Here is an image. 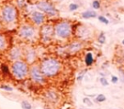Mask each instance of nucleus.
Here are the masks:
<instances>
[{
    "instance_id": "1",
    "label": "nucleus",
    "mask_w": 124,
    "mask_h": 109,
    "mask_svg": "<svg viewBox=\"0 0 124 109\" xmlns=\"http://www.w3.org/2000/svg\"><path fill=\"white\" fill-rule=\"evenodd\" d=\"M40 70L46 78H54L60 73L61 63L55 58H46L40 63Z\"/></svg>"
},
{
    "instance_id": "2",
    "label": "nucleus",
    "mask_w": 124,
    "mask_h": 109,
    "mask_svg": "<svg viewBox=\"0 0 124 109\" xmlns=\"http://www.w3.org/2000/svg\"><path fill=\"white\" fill-rule=\"evenodd\" d=\"M29 67L26 61L22 60L15 61L11 65V73L13 76L18 80H22L29 74Z\"/></svg>"
},
{
    "instance_id": "3",
    "label": "nucleus",
    "mask_w": 124,
    "mask_h": 109,
    "mask_svg": "<svg viewBox=\"0 0 124 109\" xmlns=\"http://www.w3.org/2000/svg\"><path fill=\"white\" fill-rule=\"evenodd\" d=\"M54 35L60 39H67L72 33V26L69 21H63L58 22L54 26Z\"/></svg>"
},
{
    "instance_id": "4",
    "label": "nucleus",
    "mask_w": 124,
    "mask_h": 109,
    "mask_svg": "<svg viewBox=\"0 0 124 109\" xmlns=\"http://www.w3.org/2000/svg\"><path fill=\"white\" fill-rule=\"evenodd\" d=\"M1 18L5 24H13L17 19L16 8L10 4H6L1 9Z\"/></svg>"
},
{
    "instance_id": "5",
    "label": "nucleus",
    "mask_w": 124,
    "mask_h": 109,
    "mask_svg": "<svg viewBox=\"0 0 124 109\" xmlns=\"http://www.w3.org/2000/svg\"><path fill=\"white\" fill-rule=\"evenodd\" d=\"M29 75L31 77V79L34 83L38 84H43L46 83V77L41 72L39 66H37V65L31 66L29 70Z\"/></svg>"
},
{
    "instance_id": "6",
    "label": "nucleus",
    "mask_w": 124,
    "mask_h": 109,
    "mask_svg": "<svg viewBox=\"0 0 124 109\" xmlns=\"http://www.w3.org/2000/svg\"><path fill=\"white\" fill-rule=\"evenodd\" d=\"M36 28L31 25H22L19 29V35L21 38L26 40L32 39L36 36Z\"/></svg>"
},
{
    "instance_id": "7",
    "label": "nucleus",
    "mask_w": 124,
    "mask_h": 109,
    "mask_svg": "<svg viewBox=\"0 0 124 109\" xmlns=\"http://www.w3.org/2000/svg\"><path fill=\"white\" fill-rule=\"evenodd\" d=\"M37 7L39 10L43 11V13L47 14L49 16H55L57 15V9L48 1H41V2L38 3Z\"/></svg>"
},
{
    "instance_id": "8",
    "label": "nucleus",
    "mask_w": 124,
    "mask_h": 109,
    "mask_svg": "<svg viewBox=\"0 0 124 109\" xmlns=\"http://www.w3.org/2000/svg\"><path fill=\"white\" fill-rule=\"evenodd\" d=\"M40 32H41V38L43 42H48L53 38V35L54 34V26L49 24L43 25Z\"/></svg>"
},
{
    "instance_id": "9",
    "label": "nucleus",
    "mask_w": 124,
    "mask_h": 109,
    "mask_svg": "<svg viewBox=\"0 0 124 109\" xmlns=\"http://www.w3.org/2000/svg\"><path fill=\"white\" fill-rule=\"evenodd\" d=\"M31 18L32 22L37 26H41L45 21V16L42 12L39 11H33L31 15Z\"/></svg>"
},
{
    "instance_id": "10",
    "label": "nucleus",
    "mask_w": 124,
    "mask_h": 109,
    "mask_svg": "<svg viewBox=\"0 0 124 109\" xmlns=\"http://www.w3.org/2000/svg\"><path fill=\"white\" fill-rule=\"evenodd\" d=\"M44 97L47 100V101L50 102V103H53V104L58 102L59 99H60V96H59L58 93L55 91H53V90H48V91H47Z\"/></svg>"
},
{
    "instance_id": "11",
    "label": "nucleus",
    "mask_w": 124,
    "mask_h": 109,
    "mask_svg": "<svg viewBox=\"0 0 124 109\" xmlns=\"http://www.w3.org/2000/svg\"><path fill=\"white\" fill-rule=\"evenodd\" d=\"M9 58L13 61H18L21 59V56H22V52L21 50L18 47H14L12 50L9 51Z\"/></svg>"
},
{
    "instance_id": "12",
    "label": "nucleus",
    "mask_w": 124,
    "mask_h": 109,
    "mask_svg": "<svg viewBox=\"0 0 124 109\" xmlns=\"http://www.w3.org/2000/svg\"><path fill=\"white\" fill-rule=\"evenodd\" d=\"M82 47H83V45H82V43H80V42H73V43H71V44L69 45V50L71 52H78V50H80L82 49Z\"/></svg>"
},
{
    "instance_id": "13",
    "label": "nucleus",
    "mask_w": 124,
    "mask_h": 109,
    "mask_svg": "<svg viewBox=\"0 0 124 109\" xmlns=\"http://www.w3.org/2000/svg\"><path fill=\"white\" fill-rule=\"evenodd\" d=\"M82 17L83 19H91V18H96L97 13L93 10H86L82 13Z\"/></svg>"
},
{
    "instance_id": "14",
    "label": "nucleus",
    "mask_w": 124,
    "mask_h": 109,
    "mask_svg": "<svg viewBox=\"0 0 124 109\" xmlns=\"http://www.w3.org/2000/svg\"><path fill=\"white\" fill-rule=\"evenodd\" d=\"M85 64H86L87 67H91L92 65L93 64V61H94V59H93V56L92 52H88L85 56Z\"/></svg>"
},
{
    "instance_id": "15",
    "label": "nucleus",
    "mask_w": 124,
    "mask_h": 109,
    "mask_svg": "<svg viewBox=\"0 0 124 109\" xmlns=\"http://www.w3.org/2000/svg\"><path fill=\"white\" fill-rule=\"evenodd\" d=\"M35 58H36V54H35L34 50H29L26 54V62L32 63Z\"/></svg>"
},
{
    "instance_id": "16",
    "label": "nucleus",
    "mask_w": 124,
    "mask_h": 109,
    "mask_svg": "<svg viewBox=\"0 0 124 109\" xmlns=\"http://www.w3.org/2000/svg\"><path fill=\"white\" fill-rule=\"evenodd\" d=\"M7 47V40L3 34H0V51L5 50Z\"/></svg>"
},
{
    "instance_id": "17",
    "label": "nucleus",
    "mask_w": 124,
    "mask_h": 109,
    "mask_svg": "<svg viewBox=\"0 0 124 109\" xmlns=\"http://www.w3.org/2000/svg\"><path fill=\"white\" fill-rule=\"evenodd\" d=\"M105 101H106V96L103 94H99L94 99V101L97 102V103H102Z\"/></svg>"
},
{
    "instance_id": "18",
    "label": "nucleus",
    "mask_w": 124,
    "mask_h": 109,
    "mask_svg": "<svg viewBox=\"0 0 124 109\" xmlns=\"http://www.w3.org/2000/svg\"><path fill=\"white\" fill-rule=\"evenodd\" d=\"M21 107L22 109H32V106H31V104L28 101H22L21 102Z\"/></svg>"
},
{
    "instance_id": "19",
    "label": "nucleus",
    "mask_w": 124,
    "mask_h": 109,
    "mask_svg": "<svg viewBox=\"0 0 124 109\" xmlns=\"http://www.w3.org/2000/svg\"><path fill=\"white\" fill-rule=\"evenodd\" d=\"M97 40H98V42L100 43V44H103V43H105V41H106V38H105V34L104 33H100V35H99L98 38H97Z\"/></svg>"
},
{
    "instance_id": "20",
    "label": "nucleus",
    "mask_w": 124,
    "mask_h": 109,
    "mask_svg": "<svg viewBox=\"0 0 124 109\" xmlns=\"http://www.w3.org/2000/svg\"><path fill=\"white\" fill-rule=\"evenodd\" d=\"M0 69H1V72H2L4 74H9V67L6 64H2L1 67H0Z\"/></svg>"
},
{
    "instance_id": "21",
    "label": "nucleus",
    "mask_w": 124,
    "mask_h": 109,
    "mask_svg": "<svg viewBox=\"0 0 124 109\" xmlns=\"http://www.w3.org/2000/svg\"><path fill=\"white\" fill-rule=\"evenodd\" d=\"M98 20L100 21L101 23H103V24H105V25H108L109 23H110V21H109V20L107 19L105 16H98Z\"/></svg>"
},
{
    "instance_id": "22",
    "label": "nucleus",
    "mask_w": 124,
    "mask_h": 109,
    "mask_svg": "<svg viewBox=\"0 0 124 109\" xmlns=\"http://www.w3.org/2000/svg\"><path fill=\"white\" fill-rule=\"evenodd\" d=\"M83 102L85 104V105L88 106V107H92V106L93 105V101H92L90 100L89 97H84V98L83 99Z\"/></svg>"
},
{
    "instance_id": "23",
    "label": "nucleus",
    "mask_w": 124,
    "mask_h": 109,
    "mask_svg": "<svg viewBox=\"0 0 124 109\" xmlns=\"http://www.w3.org/2000/svg\"><path fill=\"white\" fill-rule=\"evenodd\" d=\"M0 89H2V90H6V91H13V88L11 86H9V85L8 84H2V85H0Z\"/></svg>"
},
{
    "instance_id": "24",
    "label": "nucleus",
    "mask_w": 124,
    "mask_h": 109,
    "mask_svg": "<svg viewBox=\"0 0 124 109\" xmlns=\"http://www.w3.org/2000/svg\"><path fill=\"white\" fill-rule=\"evenodd\" d=\"M78 4H75V3H71V4L69 5V10L70 11H75L78 9Z\"/></svg>"
},
{
    "instance_id": "25",
    "label": "nucleus",
    "mask_w": 124,
    "mask_h": 109,
    "mask_svg": "<svg viewBox=\"0 0 124 109\" xmlns=\"http://www.w3.org/2000/svg\"><path fill=\"white\" fill-rule=\"evenodd\" d=\"M100 82L103 86H108L109 85L108 80H107L106 78H105V77H101V78H100Z\"/></svg>"
},
{
    "instance_id": "26",
    "label": "nucleus",
    "mask_w": 124,
    "mask_h": 109,
    "mask_svg": "<svg viewBox=\"0 0 124 109\" xmlns=\"http://www.w3.org/2000/svg\"><path fill=\"white\" fill-rule=\"evenodd\" d=\"M92 6H93V8L94 9H99L100 8V3L99 0H94L93 2V4H92Z\"/></svg>"
},
{
    "instance_id": "27",
    "label": "nucleus",
    "mask_w": 124,
    "mask_h": 109,
    "mask_svg": "<svg viewBox=\"0 0 124 109\" xmlns=\"http://www.w3.org/2000/svg\"><path fill=\"white\" fill-rule=\"evenodd\" d=\"M110 81H111L112 84H116L117 82L119 81V78L115 75H112L111 76V78H110Z\"/></svg>"
},
{
    "instance_id": "28",
    "label": "nucleus",
    "mask_w": 124,
    "mask_h": 109,
    "mask_svg": "<svg viewBox=\"0 0 124 109\" xmlns=\"http://www.w3.org/2000/svg\"><path fill=\"white\" fill-rule=\"evenodd\" d=\"M85 73H86V70H84L83 72H82V73H80V74L78 75V77H77V80H78V81H81V80L83 78V77H84Z\"/></svg>"
},
{
    "instance_id": "29",
    "label": "nucleus",
    "mask_w": 124,
    "mask_h": 109,
    "mask_svg": "<svg viewBox=\"0 0 124 109\" xmlns=\"http://www.w3.org/2000/svg\"><path fill=\"white\" fill-rule=\"evenodd\" d=\"M119 74H120V80L122 83H124V71L123 70H119Z\"/></svg>"
},
{
    "instance_id": "30",
    "label": "nucleus",
    "mask_w": 124,
    "mask_h": 109,
    "mask_svg": "<svg viewBox=\"0 0 124 109\" xmlns=\"http://www.w3.org/2000/svg\"><path fill=\"white\" fill-rule=\"evenodd\" d=\"M16 1H17V4L20 6V7L24 6L25 2H26V0H16Z\"/></svg>"
},
{
    "instance_id": "31",
    "label": "nucleus",
    "mask_w": 124,
    "mask_h": 109,
    "mask_svg": "<svg viewBox=\"0 0 124 109\" xmlns=\"http://www.w3.org/2000/svg\"><path fill=\"white\" fill-rule=\"evenodd\" d=\"M122 44L124 45V39H123V40H122Z\"/></svg>"
},
{
    "instance_id": "32",
    "label": "nucleus",
    "mask_w": 124,
    "mask_h": 109,
    "mask_svg": "<svg viewBox=\"0 0 124 109\" xmlns=\"http://www.w3.org/2000/svg\"><path fill=\"white\" fill-rule=\"evenodd\" d=\"M83 109H89V108H83Z\"/></svg>"
},
{
    "instance_id": "33",
    "label": "nucleus",
    "mask_w": 124,
    "mask_h": 109,
    "mask_svg": "<svg viewBox=\"0 0 124 109\" xmlns=\"http://www.w3.org/2000/svg\"><path fill=\"white\" fill-rule=\"evenodd\" d=\"M110 109H116V108H110Z\"/></svg>"
}]
</instances>
